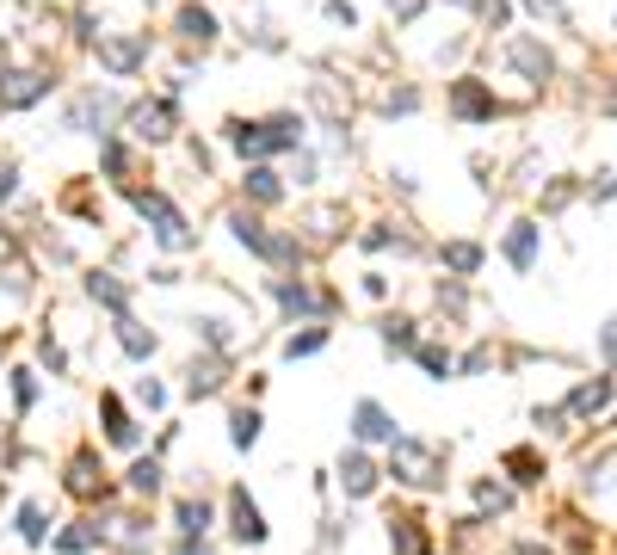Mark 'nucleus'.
Instances as JSON below:
<instances>
[{
    "instance_id": "obj_1",
    "label": "nucleus",
    "mask_w": 617,
    "mask_h": 555,
    "mask_svg": "<svg viewBox=\"0 0 617 555\" xmlns=\"http://www.w3.org/2000/svg\"><path fill=\"white\" fill-rule=\"evenodd\" d=\"M389 469H395V481H408V488H439L445 481V457L432 451V444H420V438H395Z\"/></svg>"
},
{
    "instance_id": "obj_2",
    "label": "nucleus",
    "mask_w": 617,
    "mask_h": 555,
    "mask_svg": "<svg viewBox=\"0 0 617 555\" xmlns=\"http://www.w3.org/2000/svg\"><path fill=\"white\" fill-rule=\"evenodd\" d=\"M451 111H457L463 124H488L494 111H500V99L482 81H469V74H463V81H451Z\"/></svg>"
},
{
    "instance_id": "obj_3",
    "label": "nucleus",
    "mask_w": 617,
    "mask_h": 555,
    "mask_svg": "<svg viewBox=\"0 0 617 555\" xmlns=\"http://www.w3.org/2000/svg\"><path fill=\"white\" fill-rule=\"evenodd\" d=\"M44 93H50V74L19 68V74H7V87H0V105H7V111H25V105H38Z\"/></svg>"
},
{
    "instance_id": "obj_4",
    "label": "nucleus",
    "mask_w": 617,
    "mask_h": 555,
    "mask_svg": "<svg viewBox=\"0 0 617 555\" xmlns=\"http://www.w3.org/2000/svg\"><path fill=\"white\" fill-rule=\"evenodd\" d=\"M506 62H513V68H525L531 81H550V74H556L550 50H543L537 37H506Z\"/></svg>"
},
{
    "instance_id": "obj_5",
    "label": "nucleus",
    "mask_w": 617,
    "mask_h": 555,
    "mask_svg": "<svg viewBox=\"0 0 617 555\" xmlns=\"http://www.w3.org/2000/svg\"><path fill=\"white\" fill-rule=\"evenodd\" d=\"M130 136H142V142H167V136H173V111H167L161 99H142V105L130 111Z\"/></svg>"
},
{
    "instance_id": "obj_6",
    "label": "nucleus",
    "mask_w": 617,
    "mask_h": 555,
    "mask_svg": "<svg viewBox=\"0 0 617 555\" xmlns=\"http://www.w3.org/2000/svg\"><path fill=\"white\" fill-rule=\"evenodd\" d=\"M352 432L365 438V444H395V420L383 414L377 401H358V407H352Z\"/></svg>"
},
{
    "instance_id": "obj_7",
    "label": "nucleus",
    "mask_w": 617,
    "mask_h": 555,
    "mask_svg": "<svg viewBox=\"0 0 617 555\" xmlns=\"http://www.w3.org/2000/svg\"><path fill=\"white\" fill-rule=\"evenodd\" d=\"M142 56H149V50H142L136 37H99V62L112 68V74H130V68H142Z\"/></svg>"
},
{
    "instance_id": "obj_8",
    "label": "nucleus",
    "mask_w": 617,
    "mask_h": 555,
    "mask_svg": "<svg viewBox=\"0 0 617 555\" xmlns=\"http://www.w3.org/2000/svg\"><path fill=\"white\" fill-rule=\"evenodd\" d=\"M605 401H611V377H593V383H580V389L568 395V420H593Z\"/></svg>"
},
{
    "instance_id": "obj_9",
    "label": "nucleus",
    "mask_w": 617,
    "mask_h": 555,
    "mask_svg": "<svg viewBox=\"0 0 617 555\" xmlns=\"http://www.w3.org/2000/svg\"><path fill=\"white\" fill-rule=\"evenodd\" d=\"M229 518H235L241 543H266V518H260V506H253L247 494H229Z\"/></svg>"
},
{
    "instance_id": "obj_10",
    "label": "nucleus",
    "mask_w": 617,
    "mask_h": 555,
    "mask_svg": "<svg viewBox=\"0 0 617 555\" xmlns=\"http://www.w3.org/2000/svg\"><path fill=\"white\" fill-rule=\"evenodd\" d=\"M506 259H513L519 272L537 266V222H513V229H506Z\"/></svg>"
},
{
    "instance_id": "obj_11",
    "label": "nucleus",
    "mask_w": 617,
    "mask_h": 555,
    "mask_svg": "<svg viewBox=\"0 0 617 555\" xmlns=\"http://www.w3.org/2000/svg\"><path fill=\"white\" fill-rule=\"evenodd\" d=\"M340 481H346V494H371V488H377V469H371V457H365V451L340 457Z\"/></svg>"
},
{
    "instance_id": "obj_12",
    "label": "nucleus",
    "mask_w": 617,
    "mask_h": 555,
    "mask_svg": "<svg viewBox=\"0 0 617 555\" xmlns=\"http://www.w3.org/2000/svg\"><path fill=\"white\" fill-rule=\"evenodd\" d=\"M87 296H93V303H105L112 315H124V303H130V290H124L112 272H93V278H87Z\"/></svg>"
},
{
    "instance_id": "obj_13",
    "label": "nucleus",
    "mask_w": 617,
    "mask_h": 555,
    "mask_svg": "<svg viewBox=\"0 0 617 555\" xmlns=\"http://www.w3.org/2000/svg\"><path fill=\"white\" fill-rule=\"evenodd\" d=\"M99 414H105V438H112V444H136V426H130V414H124V401H118V395H105V401H99Z\"/></svg>"
},
{
    "instance_id": "obj_14",
    "label": "nucleus",
    "mask_w": 617,
    "mask_h": 555,
    "mask_svg": "<svg viewBox=\"0 0 617 555\" xmlns=\"http://www.w3.org/2000/svg\"><path fill=\"white\" fill-rule=\"evenodd\" d=\"M389 543L402 549V555H426V531H420V518H389Z\"/></svg>"
},
{
    "instance_id": "obj_15",
    "label": "nucleus",
    "mask_w": 617,
    "mask_h": 555,
    "mask_svg": "<svg viewBox=\"0 0 617 555\" xmlns=\"http://www.w3.org/2000/svg\"><path fill=\"white\" fill-rule=\"evenodd\" d=\"M118 346H124L130 358H149V352H155V333H149V327H136L130 315H118Z\"/></svg>"
},
{
    "instance_id": "obj_16",
    "label": "nucleus",
    "mask_w": 617,
    "mask_h": 555,
    "mask_svg": "<svg viewBox=\"0 0 617 555\" xmlns=\"http://www.w3.org/2000/svg\"><path fill=\"white\" fill-rule=\"evenodd\" d=\"M179 37H186V44H210V37H216V19H210L204 7H186V13H179Z\"/></svg>"
},
{
    "instance_id": "obj_17",
    "label": "nucleus",
    "mask_w": 617,
    "mask_h": 555,
    "mask_svg": "<svg viewBox=\"0 0 617 555\" xmlns=\"http://www.w3.org/2000/svg\"><path fill=\"white\" fill-rule=\"evenodd\" d=\"M506 469H513V481H525V488H537V481H543V457L525 451V444H519V451H506Z\"/></svg>"
},
{
    "instance_id": "obj_18",
    "label": "nucleus",
    "mask_w": 617,
    "mask_h": 555,
    "mask_svg": "<svg viewBox=\"0 0 617 555\" xmlns=\"http://www.w3.org/2000/svg\"><path fill=\"white\" fill-rule=\"evenodd\" d=\"M247 198H260V204H278V192H284V185H278V173L272 167H247Z\"/></svg>"
},
{
    "instance_id": "obj_19",
    "label": "nucleus",
    "mask_w": 617,
    "mask_h": 555,
    "mask_svg": "<svg viewBox=\"0 0 617 555\" xmlns=\"http://www.w3.org/2000/svg\"><path fill=\"white\" fill-rule=\"evenodd\" d=\"M445 266L469 278V272H476V266H482V247H476V241H451V247H445Z\"/></svg>"
},
{
    "instance_id": "obj_20",
    "label": "nucleus",
    "mask_w": 617,
    "mask_h": 555,
    "mask_svg": "<svg viewBox=\"0 0 617 555\" xmlns=\"http://www.w3.org/2000/svg\"><path fill=\"white\" fill-rule=\"evenodd\" d=\"M229 438L241 444V451H253V444H260V414H253V407H241V414L229 420Z\"/></svg>"
},
{
    "instance_id": "obj_21",
    "label": "nucleus",
    "mask_w": 617,
    "mask_h": 555,
    "mask_svg": "<svg viewBox=\"0 0 617 555\" xmlns=\"http://www.w3.org/2000/svg\"><path fill=\"white\" fill-rule=\"evenodd\" d=\"M278 303H284L290 315H315V309H321V303H315V296H309L303 284H278Z\"/></svg>"
},
{
    "instance_id": "obj_22",
    "label": "nucleus",
    "mask_w": 617,
    "mask_h": 555,
    "mask_svg": "<svg viewBox=\"0 0 617 555\" xmlns=\"http://www.w3.org/2000/svg\"><path fill=\"white\" fill-rule=\"evenodd\" d=\"M383 346L389 352H414L420 340H414V321H383Z\"/></svg>"
},
{
    "instance_id": "obj_23",
    "label": "nucleus",
    "mask_w": 617,
    "mask_h": 555,
    "mask_svg": "<svg viewBox=\"0 0 617 555\" xmlns=\"http://www.w3.org/2000/svg\"><path fill=\"white\" fill-rule=\"evenodd\" d=\"M321 346H328V327H309V333H290V358H309V352H321Z\"/></svg>"
},
{
    "instance_id": "obj_24",
    "label": "nucleus",
    "mask_w": 617,
    "mask_h": 555,
    "mask_svg": "<svg viewBox=\"0 0 617 555\" xmlns=\"http://www.w3.org/2000/svg\"><path fill=\"white\" fill-rule=\"evenodd\" d=\"M130 488H136V494H155V488H161V463H155V457H142V463L130 469Z\"/></svg>"
},
{
    "instance_id": "obj_25",
    "label": "nucleus",
    "mask_w": 617,
    "mask_h": 555,
    "mask_svg": "<svg viewBox=\"0 0 617 555\" xmlns=\"http://www.w3.org/2000/svg\"><path fill=\"white\" fill-rule=\"evenodd\" d=\"M210 525V506L204 500H186V506H179V531H186V537H198Z\"/></svg>"
},
{
    "instance_id": "obj_26",
    "label": "nucleus",
    "mask_w": 617,
    "mask_h": 555,
    "mask_svg": "<svg viewBox=\"0 0 617 555\" xmlns=\"http://www.w3.org/2000/svg\"><path fill=\"white\" fill-rule=\"evenodd\" d=\"M414 358L432 370V377H451V352H445V346H432V340H426V346H414Z\"/></svg>"
},
{
    "instance_id": "obj_27",
    "label": "nucleus",
    "mask_w": 617,
    "mask_h": 555,
    "mask_svg": "<svg viewBox=\"0 0 617 555\" xmlns=\"http://www.w3.org/2000/svg\"><path fill=\"white\" fill-rule=\"evenodd\" d=\"M68 494H93V457H75V463H68Z\"/></svg>"
},
{
    "instance_id": "obj_28",
    "label": "nucleus",
    "mask_w": 617,
    "mask_h": 555,
    "mask_svg": "<svg viewBox=\"0 0 617 555\" xmlns=\"http://www.w3.org/2000/svg\"><path fill=\"white\" fill-rule=\"evenodd\" d=\"M216 383H223V377H216V364H204V370L192 364V383H186L192 395H216Z\"/></svg>"
},
{
    "instance_id": "obj_29",
    "label": "nucleus",
    "mask_w": 617,
    "mask_h": 555,
    "mask_svg": "<svg viewBox=\"0 0 617 555\" xmlns=\"http://www.w3.org/2000/svg\"><path fill=\"white\" fill-rule=\"evenodd\" d=\"M482 512H506V506H513V494H506V488H494V481H482Z\"/></svg>"
},
{
    "instance_id": "obj_30",
    "label": "nucleus",
    "mask_w": 617,
    "mask_h": 555,
    "mask_svg": "<svg viewBox=\"0 0 617 555\" xmlns=\"http://www.w3.org/2000/svg\"><path fill=\"white\" fill-rule=\"evenodd\" d=\"M19 531L38 543V537H44V512H38V506H25V512H19Z\"/></svg>"
},
{
    "instance_id": "obj_31",
    "label": "nucleus",
    "mask_w": 617,
    "mask_h": 555,
    "mask_svg": "<svg viewBox=\"0 0 617 555\" xmlns=\"http://www.w3.org/2000/svg\"><path fill=\"white\" fill-rule=\"evenodd\" d=\"M13 395H19V407H31V395H38V383H31V370H13Z\"/></svg>"
},
{
    "instance_id": "obj_32",
    "label": "nucleus",
    "mask_w": 617,
    "mask_h": 555,
    "mask_svg": "<svg viewBox=\"0 0 617 555\" xmlns=\"http://www.w3.org/2000/svg\"><path fill=\"white\" fill-rule=\"evenodd\" d=\"M328 19H334V25H358V13L346 7V0H328Z\"/></svg>"
},
{
    "instance_id": "obj_33",
    "label": "nucleus",
    "mask_w": 617,
    "mask_h": 555,
    "mask_svg": "<svg viewBox=\"0 0 617 555\" xmlns=\"http://www.w3.org/2000/svg\"><path fill=\"white\" fill-rule=\"evenodd\" d=\"M593 198L605 204V198H617V173H599V185H593Z\"/></svg>"
},
{
    "instance_id": "obj_34",
    "label": "nucleus",
    "mask_w": 617,
    "mask_h": 555,
    "mask_svg": "<svg viewBox=\"0 0 617 555\" xmlns=\"http://www.w3.org/2000/svg\"><path fill=\"white\" fill-rule=\"evenodd\" d=\"M420 7H426V0H389V13H395V19H414Z\"/></svg>"
},
{
    "instance_id": "obj_35",
    "label": "nucleus",
    "mask_w": 617,
    "mask_h": 555,
    "mask_svg": "<svg viewBox=\"0 0 617 555\" xmlns=\"http://www.w3.org/2000/svg\"><path fill=\"white\" fill-rule=\"evenodd\" d=\"M13 179H19V173H13V161H0V204L13 198Z\"/></svg>"
},
{
    "instance_id": "obj_36",
    "label": "nucleus",
    "mask_w": 617,
    "mask_h": 555,
    "mask_svg": "<svg viewBox=\"0 0 617 555\" xmlns=\"http://www.w3.org/2000/svg\"><path fill=\"white\" fill-rule=\"evenodd\" d=\"M605 358H617V315L605 321Z\"/></svg>"
},
{
    "instance_id": "obj_37",
    "label": "nucleus",
    "mask_w": 617,
    "mask_h": 555,
    "mask_svg": "<svg viewBox=\"0 0 617 555\" xmlns=\"http://www.w3.org/2000/svg\"><path fill=\"white\" fill-rule=\"evenodd\" d=\"M513 555H550V549H543V543H519Z\"/></svg>"
},
{
    "instance_id": "obj_38",
    "label": "nucleus",
    "mask_w": 617,
    "mask_h": 555,
    "mask_svg": "<svg viewBox=\"0 0 617 555\" xmlns=\"http://www.w3.org/2000/svg\"><path fill=\"white\" fill-rule=\"evenodd\" d=\"M457 7H476V0H457Z\"/></svg>"
}]
</instances>
